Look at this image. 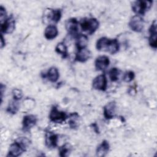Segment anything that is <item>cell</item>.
<instances>
[{"mask_svg":"<svg viewBox=\"0 0 157 157\" xmlns=\"http://www.w3.org/2000/svg\"><path fill=\"white\" fill-rule=\"evenodd\" d=\"M59 77V71L58 69L55 67H51L48 69L47 72L45 74H44V75L43 76L44 78L47 77L48 80L52 83L56 82L58 80Z\"/></svg>","mask_w":157,"mask_h":157,"instance_id":"cell-15","label":"cell"},{"mask_svg":"<svg viewBox=\"0 0 157 157\" xmlns=\"http://www.w3.org/2000/svg\"><path fill=\"white\" fill-rule=\"evenodd\" d=\"M67 118H69L68 123L71 128L76 129L79 126L80 116L77 112L70 113Z\"/></svg>","mask_w":157,"mask_h":157,"instance_id":"cell-19","label":"cell"},{"mask_svg":"<svg viewBox=\"0 0 157 157\" xmlns=\"http://www.w3.org/2000/svg\"><path fill=\"white\" fill-rule=\"evenodd\" d=\"M71 151V146L68 144H65L59 148V156L62 157L67 156Z\"/></svg>","mask_w":157,"mask_h":157,"instance_id":"cell-26","label":"cell"},{"mask_svg":"<svg viewBox=\"0 0 157 157\" xmlns=\"http://www.w3.org/2000/svg\"><path fill=\"white\" fill-rule=\"evenodd\" d=\"M149 37L148 42L150 47L154 49L157 47V39H156V23L155 20L151 25L149 28Z\"/></svg>","mask_w":157,"mask_h":157,"instance_id":"cell-12","label":"cell"},{"mask_svg":"<svg viewBox=\"0 0 157 157\" xmlns=\"http://www.w3.org/2000/svg\"><path fill=\"white\" fill-rule=\"evenodd\" d=\"M12 96L14 100L19 101L23 97V92L21 90L18 88H15L12 91Z\"/></svg>","mask_w":157,"mask_h":157,"instance_id":"cell-28","label":"cell"},{"mask_svg":"<svg viewBox=\"0 0 157 157\" xmlns=\"http://www.w3.org/2000/svg\"><path fill=\"white\" fill-rule=\"evenodd\" d=\"M61 15L62 13L60 9H51L47 14V18L50 21L57 23L60 20Z\"/></svg>","mask_w":157,"mask_h":157,"instance_id":"cell-18","label":"cell"},{"mask_svg":"<svg viewBox=\"0 0 157 157\" xmlns=\"http://www.w3.org/2000/svg\"><path fill=\"white\" fill-rule=\"evenodd\" d=\"M5 45H6V41L3 37L2 34L1 33V48H2L5 46Z\"/></svg>","mask_w":157,"mask_h":157,"instance_id":"cell-30","label":"cell"},{"mask_svg":"<svg viewBox=\"0 0 157 157\" xmlns=\"http://www.w3.org/2000/svg\"><path fill=\"white\" fill-rule=\"evenodd\" d=\"M109 41H110V39L105 37H102L99 38L96 42V47L97 50L99 51L106 52Z\"/></svg>","mask_w":157,"mask_h":157,"instance_id":"cell-22","label":"cell"},{"mask_svg":"<svg viewBox=\"0 0 157 157\" xmlns=\"http://www.w3.org/2000/svg\"><path fill=\"white\" fill-rule=\"evenodd\" d=\"M94 89L100 91H105L107 87V80L104 74H101L96 77L92 82Z\"/></svg>","mask_w":157,"mask_h":157,"instance_id":"cell-7","label":"cell"},{"mask_svg":"<svg viewBox=\"0 0 157 157\" xmlns=\"http://www.w3.org/2000/svg\"><path fill=\"white\" fill-rule=\"evenodd\" d=\"M78 24L79 23L75 18H71L68 19L65 23V27L67 33L75 37L79 34H78Z\"/></svg>","mask_w":157,"mask_h":157,"instance_id":"cell-6","label":"cell"},{"mask_svg":"<svg viewBox=\"0 0 157 157\" xmlns=\"http://www.w3.org/2000/svg\"><path fill=\"white\" fill-rule=\"evenodd\" d=\"M7 19V13H6V9L2 6H1V7H0V23H1V25L3 24Z\"/></svg>","mask_w":157,"mask_h":157,"instance_id":"cell-29","label":"cell"},{"mask_svg":"<svg viewBox=\"0 0 157 157\" xmlns=\"http://www.w3.org/2000/svg\"><path fill=\"white\" fill-rule=\"evenodd\" d=\"M55 51L56 53L61 55L63 58H66L68 56L67 48L65 44L63 42H59L56 45L55 47Z\"/></svg>","mask_w":157,"mask_h":157,"instance_id":"cell-23","label":"cell"},{"mask_svg":"<svg viewBox=\"0 0 157 157\" xmlns=\"http://www.w3.org/2000/svg\"><path fill=\"white\" fill-rule=\"evenodd\" d=\"M91 56V52L86 48L77 50V52L76 53L75 60L80 63L86 62L88 60Z\"/></svg>","mask_w":157,"mask_h":157,"instance_id":"cell-14","label":"cell"},{"mask_svg":"<svg viewBox=\"0 0 157 157\" xmlns=\"http://www.w3.org/2000/svg\"><path fill=\"white\" fill-rule=\"evenodd\" d=\"M99 23L96 18H83L80 22V26L83 32L88 34H92L99 28Z\"/></svg>","mask_w":157,"mask_h":157,"instance_id":"cell-2","label":"cell"},{"mask_svg":"<svg viewBox=\"0 0 157 157\" xmlns=\"http://www.w3.org/2000/svg\"><path fill=\"white\" fill-rule=\"evenodd\" d=\"M67 118V116L64 112L59 110L55 106L52 107L49 114V118L51 121L56 123H61L64 121Z\"/></svg>","mask_w":157,"mask_h":157,"instance_id":"cell-4","label":"cell"},{"mask_svg":"<svg viewBox=\"0 0 157 157\" xmlns=\"http://www.w3.org/2000/svg\"><path fill=\"white\" fill-rule=\"evenodd\" d=\"M15 28V20L12 15H11L6 21L1 25V33L4 34H10L12 33Z\"/></svg>","mask_w":157,"mask_h":157,"instance_id":"cell-8","label":"cell"},{"mask_svg":"<svg viewBox=\"0 0 157 157\" xmlns=\"http://www.w3.org/2000/svg\"><path fill=\"white\" fill-rule=\"evenodd\" d=\"M58 34V30L56 26L53 25H49L45 29L44 36L48 40H52L55 39Z\"/></svg>","mask_w":157,"mask_h":157,"instance_id":"cell-16","label":"cell"},{"mask_svg":"<svg viewBox=\"0 0 157 157\" xmlns=\"http://www.w3.org/2000/svg\"><path fill=\"white\" fill-rule=\"evenodd\" d=\"M120 49V44L117 39H110V41L109 42V45L107 48V51L110 54H115L119 51Z\"/></svg>","mask_w":157,"mask_h":157,"instance_id":"cell-21","label":"cell"},{"mask_svg":"<svg viewBox=\"0 0 157 157\" xmlns=\"http://www.w3.org/2000/svg\"><path fill=\"white\" fill-rule=\"evenodd\" d=\"M91 126H93V129H94V131L98 134V133H99V128H98V126L97 125V124L96 123H93L92 124H91Z\"/></svg>","mask_w":157,"mask_h":157,"instance_id":"cell-31","label":"cell"},{"mask_svg":"<svg viewBox=\"0 0 157 157\" xmlns=\"http://www.w3.org/2000/svg\"><path fill=\"white\" fill-rule=\"evenodd\" d=\"M120 73V71L118 68H117V67L112 68L109 71V78H110L111 81L112 82H117L119 78Z\"/></svg>","mask_w":157,"mask_h":157,"instance_id":"cell-25","label":"cell"},{"mask_svg":"<svg viewBox=\"0 0 157 157\" xmlns=\"http://www.w3.org/2000/svg\"><path fill=\"white\" fill-rule=\"evenodd\" d=\"M128 25L133 31L140 33L144 28V20L140 15H134L130 19Z\"/></svg>","mask_w":157,"mask_h":157,"instance_id":"cell-5","label":"cell"},{"mask_svg":"<svg viewBox=\"0 0 157 157\" xmlns=\"http://www.w3.org/2000/svg\"><path fill=\"white\" fill-rule=\"evenodd\" d=\"M110 145L109 142L106 140H102V143L97 147L96 153L97 156L102 157L107 155L109 150Z\"/></svg>","mask_w":157,"mask_h":157,"instance_id":"cell-17","label":"cell"},{"mask_svg":"<svg viewBox=\"0 0 157 157\" xmlns=\"http://www.w3.org/2000/svg\"><path fill=\"white\" fill-rule=\"evenodd\" d=\"M104 116L106 120H110L115 116L116 102L111 101L107 103L103 108Z\"/></svg>","mask_w":157,"mask_h":157,"instance_id":"cell-9","label":"cell"},{"mask_svg":"<svg viewBox=\"0 0 157 157\" xmlns=\"http://www.w3.org/2000/svg\"><path fill=\"white\" fill-rule=\"evenodd\" d=\"M29 140L26 138H21L12 144L9 149L8 155L7 156L17 157L22 154L26 150Z\"/></svg>","mask_w":157,"mask_h":157,"instance_id":"cell-1","label":"cell"},{"mask_svg":"<svg viewBox=\"0 0 157 157\" xmlns=\"http://www.w3.org/2000/svg\"><path fill=\"white\" fill-rule=\"evenodd\" d=\"M136 88H134L133 86L132 87H130L129 88V90H128V93H129V94H132V93H136Z\"/></svg>","mask_w":157,"mask_h":157,"instance_id":"cell-32","label":"cell"},{"mask_svg":"<svg viewBox=\"0 0 157 157\" xmlns=\"http://www.w3.org/2000/svg\"><path fill=\"white\" fill-rule=\"evenodd\" d=\"M135 77V74L133 71H126L123 77V80L125 82H131V81L133 80V79Z\"/></svg>","mask_w":157,"mask_h":157,"instance_id":"cell-27","label":"cell"},{"mask_svg":"<svg viewBox=\"0 0 157 157\" xmlns=\"http://www.w3.org/2000/svg\"><path fill=\"white\" fill-rule=\"evenodd\" d=\"M109 63L110 61L109 57L105 55H102L96 58L94 65L98 71H104L107 68Z\"/></svg>","mask_w":157,"mask_h":157,"instance_id":"cell-13","label":"cell"},{"mask_svg":"<svg viewBox=\"0 0 157 157\" xmlns=\"http://www.w3.org/2000/svg\"><path fill=\"white\" fill-rule=\"evenodd\" d=\"M151 1H136L132 4V10L137 15H144L151 7Z\"/></svg>","mask_w":157,"mask_h":157,"instance_id":"cell-3","label":"cell"},{"mask_svg":"<svg viewBox=\"0 0 157 157\" xmlns=\"http://www.w3.org/2000/svg\"><path fill=\"white\" fill-rule=\"evenodd\" d=\"M88 42L87 36L83 34H79L76 37V46L77 50L86 48Z\"/></svg>","mask_w":157,"mask_h":157,"instance_id":"cell-20","label":"cell"},{"mask_svg":"<svg viewBox=\"0 0 157 157\" xmlns=\"http://www.w3.org/2000/svg\"><path fill=\"white\" fill-rule=\"evenodd\" d=\"M19 109V103L18 102V101L13 100L12 101H10L7 107V112L9 113L10 114H15L18 112Z\"/></svg>","mask_w":157,"mask_h":157,"instance_id":"cell-24","label":"cell"},{"mask_svg":"<svg viewBox=\"0 0 157 157\" xmlns=\"http://www.w3.org/2000/svg\"><path fill=\"white\" fill-rule=\"evenodd\" d=\"M37 121V118L34 115H27L24 116L22 121L23 129L25 131H29L36 124Z\"/></svg>","mask_w":157,"mask_h":157,"instance_id":"cell-11","label":"cell"},{"mask_svg":"<svg viewBox=\"0 0 157 157\" xmlns=\"http://www.w3.org/2000/svg\"><path fill=\"white\" fill-rule=\"evenodd\" d=\"M58 140V135L52 131H47L45 135V142L48 148H53L57 146Z\"/></svg>","mask_w":157,"mask_h":157,"instance_id":"cell-10","label":"cell"}]
</instances>
